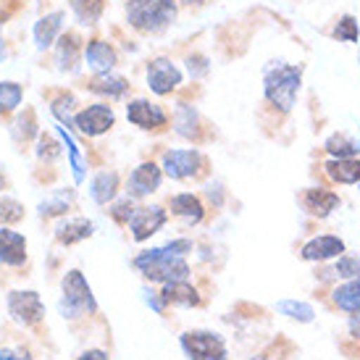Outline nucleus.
<instances>
[{
    "instance_id": "1",
    "label": "nucleus",
    "mask_w": 360,
    "mask_h": 360,
    "mask_svg": "<svg viewBox=\"0 0 360 360\" xmlns=\"http://www.w3.org/2000/svg\"><path fill=\"white\" fill-rule=\"evenodd\" d=\"M192 250L190 240H174L166 248H155V250L140 252L134 258V266L148 276L150 281H187L190 276V266L184 255Z\"/></svg>"
},
{
    "instance_id": "2",
    "label": "nucleus",
    "mask_w": 360,
    "mask_h": 360,
    "mask_svg": "<svg viewBox=\"0 0 360 360\" xmlns=\"http://www.w3.org/2000/svg\"><path fill=\"white\" fill-rule=\"evenodd\" d=\"M176 16L174 0H129L127 3V21L140 32L166 30Z\"/></svg>"
},
{
    "instance_id": "3",
    "label": "nucleus",
    "mask_w": 360,
    "mask_h": 360,
    "mask_svg": "<svg viewBox=\"0 0 360 360\" xmlns=\"http://www.w3.org/2000/svg\"><path fill=\"white\" fill-rule=\"evenodd\" d=\"M302 69L300 66H276L266 74V101L281 113L292 110L300 92Z\"/></svg>"
},
{
    "instance_id": "4",
    "label": "nucleus",
    "mask_w": 360,
    "mask_h": 360,
    "mask_svg": "<svg viewBox=\"0 0 360 360\" xmlns=\"http://www.w3.org/2000/svg\"><path fill=\"white\" fill-rule=\"evenodd\" d=\"M98 302L92 297V290L87 279L79 271H69L63 276V297H60V313L63 319H77L82 313H95Z\"/></svg>"
},
{
    "instance_id": "5",
    "label": "nucleus",
    "mask_w": 360,
    "mask_h": 360,
    "mask_svg": "<svg viewBox=\"0 0 360 360\" xmlns=\"http://www.w3.org/2000/svg\"><path fill=\"white\" fill-rule=\"evenodd\" d=\"M181 347L190 360H226V345L213 331H187Z\"/></svg>"
},
{
    "instance_id": "6",
    "label": "nucleus",
    "mask_w": 360,
    "mask_h": 360,
    "mask_svg": "<svg viewBox=\"0 0 360 360\" xmlns=\"http://www.w3.org/2000/svg\"><path fill=\"white\" fill-rule=\"evenodd\" d=\"M8 313L16 323H21V326H32V323H40L42 321V316H45V305H42L37 292H11Z\"/></svg>"
},
{
    "instance_id": "7",
    "label": "nucleus",
    "mask_w": 360,
    "mask_h": 360,
    "mask_svg": "<svg viewBox=\"0 0 360 360\" xmlns=\"http://www.w3.org/2000/svg\"><path fill=\"white\" fill-rule=\"evenodd\" d=\"M113 110L110 105H103V103H95L90 108L79 110L77 116H74V127L82 131V134H87V137H98V134H105V131L113 127Z\"/></svg>"
},
{
    "instance_id": "8",
    "label": "nucleus",
    "mask_w": 360,
    "mask_h": 360,
    "mask_svg": "<svg viewBox=\"0 0 360 360\" xmlns=\"http://www.w3.org/2000/svg\"><path fill=\"white\" fill-rule=\"evenodd\" d=\"M181 84V71L169 58H155L148 63V87L155 95H169Z\"/></svg>"
},
{
    "instance_id": "9",
    "label": "nucleus",
    "mask_w": 360,
    "mask_h": 360,
    "mask_svg": "<svg viewBox=\"0 0 360 360\" xmlns=\"http://www.w3.org/2000/svg\"><path fill=\"white\" fill-rule=\"evenodd\" d=\"M205 158L198 150H169L163 155V171L171 179H190L198 174Z\"/></svg>"
},
{
    "instance_id": "10",
    "label": "nucleus",
    "mask_w": 360,
    "mask_h": 360,
    "mask_svg": "<svg viewBox=\"0 0 360 360\" xmlns=\"http://www.w3.org/2000/svg\"><path fill=\"white\" fill-rule=\"evenodd\" d=\"M166 224V210L160 205H150V208H137L134 216H131L129 226H131V237L137 242H145L148 237H153L155 231Z\"/></svg>"
},
{
    "instance_id": "11",
    "label": "nucleus",
    "mask_w": 360,
    "mask_h": 360,
    "mask_svg": "<svg viewBox=\"0 0 360 360\" xmlns=\"http://www.w3.org/2000/svg\"><path fill=\"white\" fill-rule=\"evenodd\" d=\"M127 119L140 127V129H160L166 127V113L160 110V105L150 101H131L127 105Z\"/></svg>"
},
{
    "instance_id": "12",
    "label": "nucleus",
    "mask_w": 360,
    "mask_h": 360,
    "mask_svg": "<svg viewBox=\"0 0 360 360\" xmlns=\"http://www.w3.org/2000/svg\"><path fill=\"white\" fill-rule=\"evenodd\" d=\"M160 187V169L155 163H140L137 169L131 171L129 181H127V192L129 198H145Z\"/></svg>"
},
{
    "instance_id": "13",
    "label": "nucleus",
    "mask_w": 360,
    "mask_h": 360,
    "mask_svg": "<svg viewBox=\"0 0 360 360\" xmlns=\"http://www.w3.org/2000/svg\"><path fill=\"white\" fill-rule=\"evenodd\" d=\"M27 260V240L19 231L0 229V263L3 266H21Z\"/></svg>"
},
{
    "instance_id": "14",
    "label": "nucleus",
    "mask_w": 360,
    "mask_h": 360,
    "mask_svg": "<svg viewBox=\"0 0 360 360\" xmlns=\"http://www.w3.org/2000/svg\"><path fill=\"white\" fill-rule=\"evenodd\" d=\"M345 252V242L340 237H334V234H321L316 240H310L305 248H302V258L305 260H329V258H337Z\"/></svg>"
},
{
    "instance_id": "15",
    "label": "nucleus",
    "mask_w": 360,
    "mask_h": 360,
    "mask_svg": "<svg viewBox=\"0 0 360 360\" xmlns=\"http://www.w3.org/2000/svg\"><path fill=\"white\" fill-rule=\"evenodd\" d=\"M84 58H87V66H90L95 74H108L113 66H116V51L110 48L108 42L103 40H92L87 48H84Z\"/></svg>"
},
{
    "instance_id": "16",
    "label": "nucleus",
    "mask_w": 360,
    "mask_h": 360,
    "mask_svg": "<svg viewBox=\"0 0 360 360\" xmlns=\"http://www.w3.org/2000/svg\"><path fill=\"white\" fill-rule=\"evenodd\" d=\"M160 300L192 308V305H200V295H198V290L190 287L187 281H169V284L163 287V292H160Z\"/></svg>"
},
{
    "instance_id": "17",
    "label": "nucleus",
    "mask_w": 360,
    "mask_h": 360,
    "mask_svg": "<svg viewBox=\"0 0 360 360\" xmlns=\"http://www.w3.org/2000/svg\"><path fill=\"white\" fill-rule=\"evenodd\" d=\"M323 169H326L331 179L340 181V184H358L360 181V160L355 158H334Z\"/></svg>"
},
{
    "instance_id": "18",
    "label": "nucleus",
    "mask_w": 360,
    "mask_h": 360,
    "mask_svg": "<svg viewBox=\"0 0 360 360\" xmlns=\"http://www.w3.org/2000/svg\"><path fill=\"white\" fill-rule=\"evenodd\" d=\"M337 205H340V198H337L334 192H329V190H321V187H316V190L305 192V208H308L313 216H319V219H326V216H329Z\"/></svg>"
},
{
    "instance_id": "19",
    "label": "nucleus",
    "mask_w": 360,
    "mask_h": 360,
    "mask_svg": "<svg viewBox=\"0 0 360 360\" xmlns=\"http://www.w3.org/2000/svg\"><path fill=\"white\" fill-rule=\"evenodd\" d=\"M60 24H63V13H60V11L42 16V19L34 24V40H37V48H40V51L51 48L53 40H56V34L60 32Z\"/></svg>"
},
{
    "instance_id": "20",
    "label": "nucleus",
    "mask_w": 360,
    "mask_h": 360,
    "mask_svg": "<svg viewBox=\"0 0 360 360\" xmlns=\"http://www.w3.org/2000/svg\"><path fill=\"white\" fill-rule=\"evenodd\" d=\"M171 210L176 213V216H181V219H187L190 224H198V221H202V202L195 198V195H190V192H184V195H174L171 198Z\"/></svg>"
},
{
    "instance_id": "21",
    "label": "nucleus",
    "mask_w": 360,
    "mask_h": 360,
    "mask_svg": "<svg viewBox=\"0 0 360 360\" xmlns=\"http://www.w3.org/2000/svg\"><path fill=\"white\" fill-rule=\"evenodd\" d=\"M116 190H119V174L116 171H103L92 181V200L98 202V205H105L108 200H113Z\"/></svg>"
},
{
    "instance_id": "22",
    "label": "nucleus",
    "mask_w": 360,
    "mask_h": 360,
    "mask_svg": "<svg viewBox=\"0 0 360 360\" xmlns=\"http://www.w3.org/2000/svg\"><path fill=\"white\" fill-rule=\"evenodd\" d=\"M334 305L347 313H358L360 310V279H352L334 290Z\"/></svg>"
},
{
    "instance_id": "23",
    "label": "nucleus",
    "mask_w": 360,
    "mask_h": 360,
    "mask_svg": "<svg viewBox=\"0 0 360 360\" xmlns=\"http://www.w3.org/2000/svg\"><path fill=\"white\" fill-rule=\"evenodd\" d=\"M71 8H74V16H77L79 24L90 27V24H95L103 16L105 3L103 0H71Z\"/></svg>"
},
{
    "instance_id": "24",
    "label": "nucleus",
    "mask_w": 360,
    "mask_h": 360,
    "mask_svg": "<svg viewBox=\"0 0 360 360\" xmlns=\"http://www.w3.org/2000/svg\"><path fill=\"white\" fill-rule=\"evenodd\" d=\"M326 153H331L334 158H352L355 153H360V142L347 134H331L326 140Z\"/></svg>"
},
{
    "instance_id": "25",
    "label": "nucleus",
    "mask_w": 360,
    "mask_h": 360,
    "mask_svg": "<svg viewBox=\"0 0 360 360\" xmlns=\"http://www.w3.org/2000/svg\"><path fill=\"white\" fill-rule=\"evenodd\" d=\"M127 79L124 77H108V74H101L98 79H92L90 90L92 92H103V95H108V98H121L124 92H127Z\"/></svg>"
},
{
    "instance_id": "26",
    "label": "nucleus",
    "mask_w": 360,
    "mask_h": 360,
    "mask_svg": "<svg viewBox=\"0 0 360 360\" xmlns=\"http://www.w3.org/2000/svg\"><path fill=\"white\" fill-rule=\"evenodd\" d=\"M79 58V37L77 34H63L58 42V63L60 69H74V63Z\"/></svg>"
},
{
    "instance_id": "27",
    "label": "nucleus",
    "mask_w": 360,
    "mask_h": 360,
    "mask_svg": "<svg viewBox=\"0 0 360 360\" xmlns=\"http://www.w3.org/2000/svg\"><path fill=\"white\" fill-rule=\"evenodd\" d=\"M276 310H279L281 316H287L292 321H300V323H310L313 316H316L308 302H300V300H281L276 302Z\"/></svg>"
},
{
    "instance_id": "28",
    "label": "nucleus",
    "mask_w": 360,
    "mask_h": 360,
    "mask_svg": "<svg viewBox=\"0 0 360 360\" xmlns=\"http://www.w3.org/2000/svg\"><path fill=\"white\" fill-rule=\"evenodd\" d=\"M92 234V224L90 221H69L66 226H60L58 229V240L63 242V245H74V242H79V240H87Z\"/></svg>"
},
{
    "instance_id": "29",
    "label": "nucleus",
    "mask_w": 360,
    "mask_h": 360,
    "mask_svg": "<svg viewBox=\"0 0 360 360\" xmlns=\"http://www.w3.org/2000/svg\"><path fill=\"white\" fill-rule=\"evenodd\" d=\"M21 84L16 82H0V113H11L21 103Z\"/></svg>"
},
{
    "instance_id": "30",
    "label": "nucleus",
    "mask_w": 360,
    "mask_h": 360,
    "mask_svg": "<svg viewBox=\"0 0 360 360\" xmlns=\"http://www.w3.org/2000/svg\"><path fill=\"white\" fill-rule=\"evenodd\" d=\"M195 121H198V113L190 105H179V110H176V131H179L181 137H195L198 134Z\"/></svg>"
},
{
    "instance_id": "31",
    "label": "nucleus",
    "mask_w": 360,
    "mask_h": 360,
    "mask_svg": "<svg viewBox=\"0 0 360 360\" xmlns=\"http://www.w3.org/2000/svg\"><path fill=\"white\" fill-rule=\"evenodd\" d=\"M60 137H63V142H66V148H69V155H71V169H74V179L82 181L84 179V166H82V155H79V148H77V142L71 140V134H66V129L63 127H58Z\"/></svg>"
},
{
    "instance_id": "32",
    "label": "nucleus",
    "mask_w": 360,
    "mask_h": 360,
    "mask_svg": "<svg viewBox=\"0 0 360 360\" xmlns=\"http://www.w3.org/2000/svg\"><path fill=\"white\" fill-rule=\"evenodd\" d=\"M334 37L342 42H358V21L352 16H342L340 24L334 27Z\"/></svg>"
},
{
    "instance_id": "33",
    "label": "nucleus",
    "mask_w": 360,
    "mask_h": 360,
    "mask_svg": "<svg viewBox=\"0 0 360 360\" xmlns=\"http://www.w3.org/2000/svg\"><path fill=\"white\" fill-rule=\"evenodd\" d=\"M334 274H340L342 279H355V276H360V258L340 255L337 266H334Z\"/></svg>"
},
{
    "instance_id": "34",
    "label": "nucleus",
    "mask_w": 360,
    "mask_h": 360,
    "mask_svg": "<svg viewBox=\"0 0 360 360\" xmlns=\"http://www.w3.org/2000/svg\"><path fill=\"white\" fill-rule=\"evenodd\" d=\"M24 216V208H21V202L16 200H0V224L6 226V224H13V221H19Z\"/></svg>"
},
{
    "instance_id": "35",
    "label": "nucleus",
    "mask_w": 360,
    "mask_h": 360,
    "mask_svg": "<svg viewBox=\"0 0 360 360\" xmlns=\"http://www.w3.org/2000/svg\"><path fill=\"white\" fill-rule=\"evenodd\" d=\"M71 108H74V98H71V95H63L60 101L53 103V113H56L60 121H66V124H71V121H74V119H71Z\"/></svg>"
},
{
    "instance_id": "36",
    "label": "nucleus",
    "mask_w": 360,
    "mask_h": 360,
    "mask_svg": "<svg viewBox=\"0 0 360 360\" xmlns=\"http://www.w3.org/2000/svg\"><path fill=\"white\" fill-rule=\"evenodd\" d=\"M40 158H56V155H60V145L58 142H53L48 134H42L40 137Z\"/></svg>"
},
{
    "instance_id": "37",
    "label": "nucleus",
    "mask_w": 360,
    "mask_h": 360,
    "mask_svg": "<svg viewBox=\"0 0 360 360\" xmlns=\"http://www.w3.org/2000/svg\"><path fill=\"white\" fill-rule=\"evenodd\" d=\"M131 216H134V208H131V200H124L113 208V219L121 221V224H129Z\"/></svg>"
},
{
    "instance_id": "38",
    "label": "nucleus",
    "mask_w": 360,
    "mask_h": 360,
    "mask_svg": "<svg viewBox=\"0 0 360 360\" xmlns=\"http://www.w3.org/2000/svg\"><path fill=\"white\" fill-rule=\"evenodd\" d=\"M187 69H190L192 77H200V74H205V71H208V60L200 58V56H195V58L187 60Z\"/></svg>"
},
{
    "instance_id": "39",
    "label": "nucleus",
    "mask_w": 360,
    "mask_h": 360,
    "mask_svg": "<svg viewBox=\"0 0 360 360\" xmlns=\"http://www.w3.org/2000/svg\"><path fill=\"white\" fill-rule=\"evenodd\" d=\"M79 360H110V358L103 350H87V352H82Z\"/></svg>"
},
{
    "instance_id": "40",
    "label": "nucleus",
    "mask_w": 360,
    "mask_h": 360,
    "mask_svg": "<svg viewBox=\"0 0 360 360\" xmlns=\"http://www.w3.org/2000/svg\"><path fill=\"white\" fill-rule=\"evenodd\" d=\"M0 360H30V358H27V352L21 355V352H13V350H0Z\"/></svg>"
},
{
    "instance_id": "41",
    "label": "nucleus",
    "mask_w": 360,
    "mask_h": 360,
    "mask_svg": "<svg viewBox=\"0 0 360 360\" xmlns=\"http://www.w3.org/2000/svg\"><path fill=\"white\" fill-rule=\"evenodd\" d=\"M0 56H3V40H0Z\"/></svg>"
},
{
    "instance_id": "42",
    "label": "nucleus",
    "mask_w": 360,
    "mask_h": 360,
    "mask_svg": "<svg viewBox=\"0 0 360 360\" xmlns=\"http://www.w3.org/2000/svg\"><path fill=\"white\" fill-rule=\"evenodd\" d=\"M0 190H3V176H0Z\"/></svg>"
},
{
    "instance_id": "43",
    "label": "nucleus",
    "mask_w": 360,
    "mask_h": 360,
    "mask_svg": "<svg viewBox=\"0 0 360 360\" xmlns=\"http://www.w3.org/2000/svg\"><path fill=\"white\" fill-rule=\"evenodd\" d=\"M252 360H260V358H252Z\"/></svg>"
}]
</instances>
